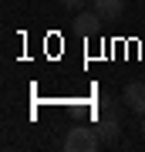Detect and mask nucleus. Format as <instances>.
<instances>
[{"instance_id":"423d86ee","label":"nucleus","mask_w":145,"mask_h":152,"mask_svg":"<svg viewBox=\"0 0 145 152\" xmlns=\"http://www.w3.org/2000/svg\"><path fill=\"white\" fill-rule=\"evenodd\" d=\"M61 4H64V7H68V10H81V7H85V4H88V0H61Z\"/></svg>"},{"instance_id":"39448f33","label":"nucleus","mask_w":145,"mask_h":152,"mask_svg":"<svg viewBox=\"0 0 145 152\" xmlns=\"http://www.w3.org/2000/svg\"><path fill=\"white\" fill-rule=\"evenodd\" d=\"M95 10L105 17V20H118L125 14V0H95Z\"/></svg>"},{"instance_id":"f03ea898","label":"nucleus","mask_w":145,"mask_h":152,"mask_svg":"<svg viewBox=\"0 0 145 152\" xmlns=\"http://www.w3.org/2000/svg\"><path fill=\"white\" fill-rule=\"evenodd\" d=\"M101 105H105L108 112L98 118L95 129H98V135H101L105 145H118V139H122V112L111 105V98H108V95H101Z\"/></svg>"},{"instance_id":"20e7f679","label":"nucleus","mask_w":145,"mask_h":152,"mask_svg":"<svg viewBox=\"0 0 145 152\" xmlns=\"http://www.w3.org/2000/svg\"><path fill=\"white\" fill-rule=\"evenodd\" d=\"M101 20H105V17L98 14V10H78V14H74V20H71V31H74V34H85V37H88V34H95L98 27H101Z\"/></svg>"},{"instance_id":"7ed1b4c3","label":"nucleus","mask_w":145,"mask_h":152,"mask_svg":"<svg viewBox=\"0 0 145 152\" xmlns=\"http://www.w3.org/2000/svg\"><path fill=\"white\" fill-rule=\"evenodd\" d=\"M122 102L125 108L135 112V115H145V81H128L122 91Z\"/></svg>"},{"instance_id":"0eeeda50","label":"nucleus","mask_w":145,"mask_h":152,"mask_svg":"<svg viewBox=\"0 0 145 152\" xmlns=\"http://www.w3.org/2000/svg\"><path fill=\"white\" fill-rule=\"evenodd\" d=\"M142 135H145V118H142Z\"/></svg>"},{"instance_id":"f257e3e1","label":"nucleus","mask_w":145,"mask_h":152,"mask_svg":"<svg viewBox=\"0 0 145 152\" xmlns=\"http://www.w3.org/2000/svg\"><path fill=\"white\" fill-rule=\"evenodd\" d=\"M101 145L105 142H101L95 125H74V129H68V135H64V149L68 152H98Z\"/></svg>"}]
</instances>
